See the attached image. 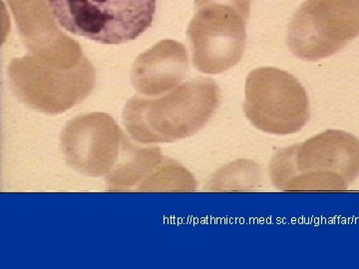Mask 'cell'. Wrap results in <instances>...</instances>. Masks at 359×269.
Returning <instances> with one entry per match:
<instances>
[{
    "mask_svg": "<svg viewBox=\"0 0 359 269\" xmlns=\"http://www.w3.org/2000/svg\"><path fill=\"white\" fill-rule=\"evenodd\" d=\"M216 82L198 77L152 99L134 96L123 111V124L142 144L173 143L197 134L219 106Z\"/></svg>",
    "mask_w": 359,
    "mask_h": 269,
    "instance_id": "obj_1",
    "label": "cell"
},
{
    "mask_svg": "<svg viewBox=\"0 0 359 269\" xmlns=\"http://www.w3.org/2000/svg\"><path fill=\"white\" fill-rule=\"evenodd\" d=\"M273 186L283 191H346L359 176V140L328 130L283 149L269 164Z\"/></svg>",
    "mask_w": 359,
    "mask_h": 269,
    "instance_id": "obj_2",
    "label": "cell"
},
{
    "mask_svg": "<svg viewBox=\"0 0 359 269\" xmlns=\"http://www.w3.org/2000/svg\"><path fill=\"white\" fill-rule=\"evenodd\" d=\"M67 32L102 44L138 39L152 25L156 0H47Z\"/></svg>",
    "mask_w": 359,
    "mask_h": 269,
    "instance_id": "obj_3",
    "label": "cell"
},
{
    "mask_svg": "<svg viewBox=\"0 0 359 269\" xmlns=\"http://www.w3.org/2000/svg\"><path fill=\"white\" fill-rule=\"evenodd\" d=\"M8 76L21 102L48 115L62 114L83 102L96 82L95 68L87 57L77 67L60 69L26 55L11 61Z\"/></svg>",
    "mask_w": 359,
    "mask_h": 269,
    "instance_id": "obj_4",
    "label": "cell"
},
{
    "mask_svg": "<svg viewBox=\"0 0 359 269\" xmlns=\"http://www.w3.org/2000/svg\"><path fill=\"white\" fill-rule=\"evenodd\" d=\"M244 112L257 129L280 136L301 131L311 119L306 90L290 73L275 67L250 73Z\"/></svg>",
    "mask_w": 359,
    "mask_h": 269,
    "instance_id": "obj_5",
    "label": "cell"
},
{
    "mask_svg": "<svg viewBox=\"0 0 359 269\" xmlns=\"http://www.w3.org/2000/svg\"><path fill=\"white\" fill-rule=\"evenodd\" d=\"M359 36V0H306L287 30L297 57L318 61L334 55Z\"/></svg>",
    "mask_w": 359,
    "mask_h": 269,
    "instance_id": "obj_6",
    "label": "cell"
},
{
    "mask_svg": "<svg viewBox=\"0 0 359 269\" xmlns=\"http://www.w3.org/2000/svg\"><path fill=\"white\" fill-rule=\"evenodd\" d=\"M195 8L187 30L194 66L205 74L231 69L244 54L250 13L222 2H205Z\"/></svg>",
    "mask_w": 359,
    "mask_h": 269,
    "instance_id": "obj_7",
    "label": "cell"
},
{
    "mask_svg": "<svg viewBox=\"0 0 359 269\" xmlns=\"http://www.w3.org/2000/svg\"><path fill=\"white\" fill-rule=\"evenodd\" d=\"M127 137L106 113L93 112L74 118L60 134L66 162L90 177L108 176L121 158Z\"/></svg>",
    "mask_w": 359,
    "mask_h": 269,
    "instance_id": "obj_8",
    "label": "cell"
},
{
    "mask_svg": "<svg viewBox=\"0 0 359 269\" xmlns=\"http://www.w3.org/2000/svg\"><path fill=\"white\" fill-rule=\"evenodd\" d=\"M7 2L28 55L60 69L77 67L86 59L76 40L59 28L47 0Z\"/></svg>",
    "mask_w": 359,
    "mask_h": 269,
    "instance_id": "obj_9",
    "label": "cell"
},
{
    "mask_svg": "<svg viewBox=\"0 0 359 269\" xmlns=\"http://www.w3.org/2000/svg\"><path fill=\"white\" fill-rule=\"evenodd\" d=\"M188 71L186 47L166 39L137 57L132 66L131 81L142 95L159 97L179 87Z\"/></svg>",
    "mask_w": 359,
    "mask_h": 269,
    "instance_id": "obj_10",
    "label": "cell"
},
{
    "mask_svg": "<svg viewBox=\"0 0 359 269\" xmlns=\"http://www.w3.org/2000/svg\"><path fill=\"white\" fill-rule=\"evenodd\" d=\"M165 158L158 147L139 148L126 139L121 158L106 179L109 191L138 188L162 164Z\"/></svg>",
    "mask_w": 359,
    "mask_h": 269,
    "instance_id": "obj_11",
    "label": "cell"
},
{
    "mask_svg": "<svg viewBox=\"0 0 359 269\" xmlns=\"http://www.w3.org/2000/svg\"><path fill=\"white\" fill-rule=\"evenodd\" d=\"M193 174L171 159L165 158L154 173L146 179L137 191H190L196 190Z\"/></svg>",
    "mask_w": 359,
    "mask_h": 269,
    "instance_id": "obj_12",
    "label": "cell"
},
{
    "mask_svg": "<svg viewBox=\"0 0 359 269\" xmlns=\"http://www.w3.org/2000/svg\"><path fill=\"white\" fill-rule=\"evenodd\" d=\"M205 2H222V4H231L250 13L252 0H195V6L205 4Z\"/></svg>",
    "mask_w": 359,
    "mask_h": 269,
    "instance_id": "obj_13",
    "label": "cell"
}]
</instances>
